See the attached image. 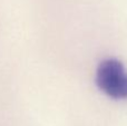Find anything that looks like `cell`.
Wrapping results in <instances>:
<instances>
[{"mask_svg": "<svg viewBox=\"0 0 127 126\" xmlns=\"http://www.w3.org/2000/svg\"><path fill=\"white\" fill-rule=\"evenodd\" d=\"M95 82L99 91L116 100L127 99V71L116 58L101 60L96 69Z\"/></svg>", "mask_w": 127, "mask_h": 126, "instance_id": "1", "label": "cell"}]
</instances>
